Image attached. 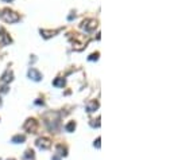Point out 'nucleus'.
I'll use <instances>...</instances> for the list:
<instances>
[{
    "mask_svg": "<svg viewBox=\"0 0 174 160\" xmlns=\"http://www.w3.org/2000/svg\"><path fill=\"white\" fill-rule=\"evenodd\" d=\"M36 147L40 149H49L51 147V141H50V139H47V137H40L36 140Z\"/></svg>",
    "mask_w": 174,
    "mask_h": 160,
    "instance_id": "obj_5",
    "label": "nucleus"
},
{
    "mask_svg": "<svg viewBox=\"0 0 174 160\" xmlns=\"http://www.w3.org/2000/svg\"><path fill=\"white\" fill-rule=\"evenodd\" d=\"M95 147L96 148H100V137H97V140L95 141Z\"/></svg>",
    "mask_w": 174,
    "mask_h": 160,
    "instance_id": "obj_18",
    "label": "nucleus"
},
{
    "mask_svg": "<svg viewBox=\"0 0 174 160\" xmlns=\"http://www.w3.org/2000/svg\"><path fill=\"white\" fill-rule=\"evenodd\" d=\"M3 2H8V3H10V2H12V0H3Z\"/></svg>",
    "mask_w": 174,
    "mask_h": 160,
    "instance_id": "obj_20",
    "label": "nucleus"
},
{
    "mask_svg": "<svg viewBox=\"0 0 174 160\" xmlns=\"http://www.w3.org/2000/svg\"><path fill=\"white\" fill-rule=\"evenodd\" d=\"M2 16H3V19L6 20L7 23H15V22H18V20L20 19L19 14H16V12L11 11V10H8V8H6V10L3 11Z\"/></svg>",
    "mask_w": 174,
    "mask_h": 160,
    "instance_id": "obj_2",
    "label": "nucleus"
},
{
    "mask_svg": "<svg viewBox=\"0 0 174 160\" xmlns=\"http://www.w3.org/2000/svg\"><path fill=\"white\" fill-rule=\"evenodd\" d=\"M24 160H34V151L32 149H27L26 151V153H24V156H23Z\"/></svg>",
    "mask_w": 174,
    "mask_h": 160,
    "instance_id": "obj_10",
    "label": "nucleus"
},
{
    "mask_svg": "<svg viewBox=\"0 0 174 160\" xmlns=\"http://www.w3.org/2000/svg\"><path fill=\"white\" fill-rule=\"evenodd\" d=\"M12 80V71H10V70H7V73L3 75V81H6V82H8V81H11Z\"/></svg>",
    "mask_w": 174,
    "mask_h": 160,
    "instance_id": "obj_15",
    "label": "nucleus"
},
{
    "mask_svg": "<svg viewBox=\"0 0 174 160\" xmlns=\"http://www.w3.org/2000/svg\"><path fill=\"white\" fill-rule=\"evenodd\" d=\"M24 140H26V137L24 136H20V135H16V136L12 137V143H15V144H19V143H23Z\"/></svg>",
    "mask_w": 174,
    "mask_h": 160,
    "instance_id": "obj_13",
    "label": "nucleus"
},
{
    "mask_svg": "<svg viewBox=\"0 0 174 160\" xmlns=\"http://www.w3.org/2000/svg\"><path fill=\"white\" fill-rule=\"evenodd\" d=\"M89 61H97L99 59V53H95V54H92V55H89Z\"/></svg>",
    "mask_w": 174,
    "mask_h": 160,
    "instance_id": "obj_16",
    "label": "nucleus"
},
{
    "mask_svg": "<svg viewBox=\"0 0 174 160\" xmlns=\"http://www.w3.org/2000/svg\"><path fill=\"white\" fill-rule=\"evenodd\" d=\"M99 121H100V120H99ZM99 121L95 122V120H92V121H91V125H92V126H100V122H99Z\"/></svg>",
    "mask_w": 174,
    "mask_h": 160,
    "instance_id": "obj_17",
    "label": "nucleus"
},
{
    "mask_svg": "<svg viewBox=\"0 0 174 160\" xmlns=\"http://www.w3.org/2000/svg\"><path fill=\"white\" fill-rule=\"evenodd\" d=\"M11 42H12L11 36L7 34V31L4 30V28H2V30H0V44H2V46H7V44H10Z\"/></svg>",
    "mask_w": 174,
    "mask_h": 160,
    "instance_id": "obj_6",
    "label": "nucleus"
},
{
    "mask_svg": "<svg viewBox=\"0 0 174 160\" xmlns=\"http://www.w3.org/2000/svg\"><path fill=\"white\" fill-rule=\"evenodd\" d=\"M58 31H46V30H40V34H42L45 38H51V36H54Z\"/></svg>",
    "mask_w": 174,
    "mask_h": 160,
    "instance_id": "obj_11",
    "label": "nucleus"
},
{
    "mask_svg": "<svg viewBox=\"0 0 174 160\" xmlns=\"http://www.w3.org/2000/svg\"><path fill=\"white\" fill-rule=\"evenodd\" d=\"M0 105H2V98H0Z\"/></svg>",
    "mask_w": 174,
    "mask_h": 160,
    "instance_id": "obj_21",
    "label": "nucleus"
},
{
    "mask_svg": "<svg viewBox=\"0 0 174 160\" xmlns=\"http://www.w3.org/2000/svg\"><path fill=\"white\" fill-rule=\"evenodd\" d=\"M24 129L28 133H36V130H38V122H36L35 118H28L26 121V124H24Z\"/></svg>",
    "mask_w": 174,
    "mask_h": 160,
    "instance_id": "obj_3",
    "label": "nucleus"
},
{
    "mask_svg": "<svg viewBox=\"0 0 174 160\" xmlns=\"http://www.w3.org/2000/svg\"><path fill=\"white\" fill-rule=\"evenodd\" d=\"M97 108H99V102H97V101H91V102H88V105H87V110L89 113L95 112Z\"/></svg>",
    "mask_w": 174,
    "mask_h": 160,
    "instance_id": "obj_8",
    "label": "nucleus"
},
{
    "mask_svg": "<svg viewBox=\"0 0 174 160\" xmlns=\"http://www.w3.org/2000/svg\"><path fill=\"white\" fill-rule=\"evenodd\" d=\"M57 153L59 155V156H66L68 155V151H66V148H63L62 145H57Z\"/></svg>",
    "mask_w": 174,
    "mask_h": 160,
    "instance_id": "obj_9",
    "label": "nucleus"
},
{
    "mask_svg": "<svg viewBox=\"0 0 174 160\" xmlns=\"http://www.w3.org/2000/svg\"><path fill=\"white\" fill-rule=\"evenodd\" d=\"M28 77L34 81H40V78H42L40 73L36 70V69H30V70H28Z\"/></svg>",
    "mask_w": 174,
    "mask_h": 160,
    "instance_id": "obj_7",
    "label": "nucleus"
},
{
    "mask_svg": "<svg viewBox=\"0 0 174 160\" xmlns=\"http://www.w3.org/2000/svg\"><path fill=\"white\" fill-rule=\"evenodd\" d=\"M96 27H97V20H95V19H85L81 23V28L85 31H93Z\"/></svg>",
    "mask_w": 174,
    "mask_h": 160,
    "instance_id": "obj_4",
    "label": "nucleus"
},
{
    "mask_svg": "<svg viewBox=\"0 0 174 160\" xmlns=\"http://www.w3.org/2000/svg\"><path fill=\"white\" fill-rule=\"evenodd\" d=\"M65 129H66L68 132H73V130L76 129V122H74V121H70L66 126H65Z\"/></svg>",
    "mask_w": 174,
    "mask_h": 160,
    "instance_id": "obj_14",
    "label": "nucleus"
},
{
    "mask_svg": "<svg viewBox=\"0 0 174 160\" xmlns=\"http://www.w3.org/2000/svg\"><path fill=\"white\" fill-rule=\"evenodd\" d=\"M45 118V124L49 128V130H51V132H57L58 130V125H59V114L58 113H46L43 116Z\"/></svg>",
    "mask_w": 174,
    "mask_h": 160,
    "instance_id": "obj_1",
    "label": "nucleus"
},
{
    "mask_svg": "<svg viewBox=\"0 0 174 160\" xmlns=\"http://www.w3.org/2000/svg\"><path fill=\"white\" fill-rule=\"evenodd\" d=\"M11 160H14V159H11Z\"/></svg>",
    "mask_w": 174,
    "mask_h": 160,
    "instance_id": "obj_22",
    "label": "nucleus"
},
{
    "mask_svg": "<svg viewBox=\"0 0 174 160\" xmlns=\"http://www.w3.org/2000/svg\"><path fill=\"white\" fill-rule=\"evenodd\" d=\"M53 85L57 86V88H63L65 86V80L63 78H57L53 81Z\"/></svg>",
    "mask_w": 174,
    "mask_h": 160,
    "instance_id": "obj_12",
    "label": "nucleus"
},
{
    "mask_svg": "<svg viewBox=\"0 0 174 160\" xmlns=\"http://www.w3.org/2000/svg\"><path fill=\"white\" fill-rule=\"evenodd\" d=\"M53 160H61L58 156H54V158H53Z\"/></svg>",
    "mask_w": 174,
    "mask_h": 160,
    "instance_id": "obj_19",
    "label": "nucleus"
}]
</instances>
